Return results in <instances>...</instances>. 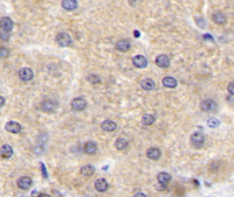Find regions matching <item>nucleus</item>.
<instances>
[{"mask_svg":"<svg viewBox=\"0 0 234 197\" xmlns=\"http://www.w3.org/2000/svg\"><path fill=\"white\" fill-rule=\"evenodd\" d=\"M156 64L159 68H167L170 65V58L166 55H159L156 58Z\"/></svg>","mask_w":234,"mask_h":197,"instance_id":"4468645a","label":"nucleus"},{"mask_svg":"<svg viewBox=\"0 0 234 197\" xmlns=\"http://www.w3.org/2000/svg\"><path fill=\"white\" fill-rule=\"evenodd\" d=\"M135 196H146L145 194H142V192H138V194H136Z\"/></svg>","mask_w":234,"mask_h":197,"instance_id":"f704fd0d","label":"nucleus"},{"mask_svg":"<svg viewBox=\"0 0 234 197\" xmlns=\"http://www.w3.org/2000/svg\"><path fill=\"white\" fill-rule=\"evenodd\" d=\"M5 128H6V131H8L10 133L17 134L21 131V125L15 122H8L5 125Z\"/></svg>","mask_w":234,"mask_h":197,"instance_id":"9d476101","label":"nucleus"},{"mask_svg":"<svg viewBox=\"0 0 234 197\" xmlns=\"http://www.w3.org/2000/svg\"><path fill=\"white\" fill-rule=\"evenodd\" d=\"M207 125H208L211 128H216L220 125V122H219L216 118H211V119H208V122H207Z\"/></svg>","mask_w":234,"mask_h":197,"instance_id":"a878e982","label":"nucleus"},{"mask_svg":"<svg viewBox=\"0 0 234 197\" xmlns=\"http://www.w3.org/2000/svg\"><path fill=\"white\" fill-rule=\"evenodd\" d=\"M87 79H88L89 82H90L91 84H96V83H99V82L101 81V79H99V76H97V75H94V74H93V75H89V76H88Z\"/></svg>","mask_w":234,"mask_h":197,"instance_id":"bb28decb","label":"nucleus"},{"mask_svg":"<svg viewBox=\"0 0 234 197\" xmlns=\"http://www.w3.org/2000/svg\"><path fill=\"white\" fill-rule=\"evenodd\" d=\"M61 6L66 11H74L77 8V1L76 0H62Z\"/></svg>","mask_w":234,"mask_h":197,"instance_id":"2eb2a0df","label":"nucleus"},{"mask_svg":"<svg viewBox=\"0 0 234 197\" xmlns=\"http://www.w3.org/2000/svg\"><path fill=\"white\" fill-rule=\"evenodd\" d=\"M134 35H135V36H139V32H136V30H135Z\"/></svg>","mask_w":234,"mask_h":197,"instance_id":"c9c22d12","label":"nucleus"},{"mask_svg":"<svg viewBox=\"0 0 234 197\" xmlns=\"http://www.w3.org/2000/svg\"><path fill=\"white\" fill-rule=\"evenodd\" d=\"M32 183H33V181H32V179L28 177V176H22V177H20L17 182L18 187H19L20 189H22V190L29 189V188L32 187Z\"/></svg>","mask_w":234,"mask_h":197,"instance_id":"39448f33","label":"nucleus"},{"mask_svg":"<svg viewBox=\"0 0 234 197\" xmlns=\"http://www.w3.org/2000/svg\"><path fill=\"white\" fill-rule=\"evenodd\" d=\"M155 122V117L152 114H144L142 117V124L145 126H150Z\"/></svg>","mask_w":234,"mask_h":197,"instance_id":"b1692460","label":"nucleus"},{"mask_svg":"<svg viewBox=\"0 0 234 197\" xmlns=\"http://www.w3.org/2000/svg\"><path fill=\"white\" fill-rule=\"evenodd\" d=\"M55 109H56V103L53 100H43L41 104V110L43 112H47V113L54 112Z\"/></svg>","mask_w":234,"mask_h":197,"instance_id":"0eeeda50","label":"nucleus"},{"mask_svg":"<svg viewBox=\"0 0 234 197\" xmlns=\"http://www.w3.org/2000/svg\"><path fill=\"white\" fill-rule=\"evenodd\" d=\"M162 83H163L164 87H169V89H173V87H176L177 84H178V83H177V79H175L173 77H164Z\"/></svg>","mask_w":234,"mask_h":197,"instance_id":"aec40b11","label":"nucleus"},{"mask_svg":"<svg viewBox=\"0 0 234 197\" xmlns=\"http://www.w3.org/2000/svg\"><path fill=\"white\" fill-rule=\"evenodd\" d=\"M0 100H1V104H0V105H1V106H4V103H5V99H4V97H1V98H0Z\"/></svg>","mask_w":234,"mask_h":197,"instance_id":"72a5a7b5","label":"nucleus"},{"mask_svg":"<svg viewBox=\"0 0 234 197\" xmlns=\"http://www.w3.org/2000/svg\"><path fill=\"white\" fill-rule=\"evenodd\" d=\"M83 149H84V153L88 154V155H94L97 152V145L93 141H88V142L84 144Z\"/></svg>","mask_w":234,"mask_h":197,"instance_id":"f8f14e48","label":"nucleus"},{"mask_svg":"<svg viewBox=\"0 0 234 197\" xmlns=\"http://www.w3.org/2000/svg\"><path fill=\"white\" fill-rule=\"evenodd\" d=\"M160 155H162V153H160V151H159L158 148H156V147L149 148V149L146 151V156L149 157L150 160H152V161H157V160H159Z\"/></svg>","mask_w":234,"mask_h":197,"instance_id":"1a4fd4ad","label":"nucleus"},{"mask_svg":"<svg viewBox=\"0 0 234 197\" xmlns=\"http://www.w3.org/2000/svg\"><path fill=\"white\" fill-rule=\"evenodd\" d=\"M132 63H134L136 68H145L146 65H147V61H146V58L143 55H136L132 58Z\"/></svg>","mask_w":234,"mask_h":197,"instance_id":"6e6552de","label":"nucleus"},{"mask_svg":"<svg viewBox=\"0 0 234 197\" xmlns=\"http://www.w3.org/2000/svg\"><path fill=\"white\" fill-rule=\"evenodd\" d=\"M156 189H157V190H160V191H163V190L166 189V184L158 182V184H156Z\"/></svg>","mask_w":234,"mask_h":197,"instance_id":"c85d7f7f","label":"nucleus"},{"mask_svg":"<svg viewBox=\"0 0 234 197\" xmlns=\"http://www.w3.org/2000/svg\"><path fill=\"white\" fill-rule=\"evenodd\" d=\"M129 146V142L127 139H124V138H118V139L115 141V147H116L118 151H124V149H127Z\"/></svg>","mask_w":234,"mask_h":197,"instance_id":"412c9836","label":"nucleus"},{"mask_svg":"<svg viewBox=\"0 0 234 197\" xmlns=\"http://www.w3.org/2000/svg\"><path fill=\"white\" fill-rule=\"evenodd\" d=\"M204 37L206 39V40H211V41H213V39H212V36H210V35H204Z\"/></svg>","mask_w":234,"mask_h":197,"instance_id":"2f4dec72","label":"nucleus"},{"mask_svg":"<svg viewBox=\"0 0 234 197\" xmlns=\"http://www.w3.org/2000/svg\"><path fill=\"white\" fill-rule=\"evenodd\" d=\"M94 172H95V168L93 166H84L81 168V174L83 176H91L94 174Z\"/></svg>","mask_w":234,"mask_h":197,"instance_id":"393cba45","label":"nucleus"},{"mask_svg":"<svg viewBox=\"0 0 234 197\" xmlns=\"http://www.w3.org/2000/svg\"><path fill=\"white\" fill-rule=\"evenodd\" d=\"M5 32H6V30L1 29V40H2V41H7V39H8V37H7V34H6Z\"/></svg>","mask_w":234,"mask_h":197,"instance_id":"7c9ffc66","label":"nucleus"},{"mask_svg":"<svg viewBox=\"0 0 234 197\" xmlns=\"http://www.w3.org/2000/svg\"><path fill=\"white\" fill-rule=\"evenodd\" d=\"M157 180H158V182H160V183L167 184L170 181H171V175L167 174V173L162 172V173H159V174L157 175Z\"/></svg>","mask_w":234,"mask_h":197,"instance_id":"5701e85b","label":"nucleus"},{"mask_svg":"<svg viewBox=\"0 0 234 197\" xmlns=\"http://www.w3.org/2000/svg\"><path fill=\"white\" fill-rule=\"evenodd\" d=\"M200 109L204 112H212L216 110V103L213 99H204L200 103Z\"/></svg>","mask_w":234,"mask_h":197,"instance_id":"7ed1b4c3","label":"nucleus"},{"mask_svg":"<svg viewBox=\"0 0 234 197\" xmlns=\"http://www.w3.org/2000/svg\"><path fill=\"white\" fill-rule=\"evenodd\" d=\"M212 20L216 23V25H225L227 22V17L222 13V12H216L212 15Z\"/></svg>","mask_w":234,"mask_h":197,"instance_id":"9b49d317","label":"nucleus"},{"mask_svg":"<svg viewBox=\"0 0 234 197\" xmlns=\"http://www.w3.org/2000/svg\"><path fill=\"white\" fill-rule=\"evenodd\" d=\"M191 144H192L196 148H201L205 144V137L203 133L200 132H196L191 135Z\"/></svg>","mask_w":234,"mask_h":197,"instance_id":"f257e3e1","label":"nucleus"},{"mask_svg":"<svg viewBox=\"0 0 234 197\" xmlns=\"http://www.w3.org/2000/svg\"><path fill=\"white\" fill-rule=\"evenodd\" d=\"M140 87L146 91H151L156 87V83H155V81H152L151 78H145L140 82Z\"/></svg>","mask_w":234,"mask_h":197,"instance_id":"f3484780","label":"nucleus"},{"mask_svg":"<svg viewBox=\"0 0 234 197\" xmlns=\"http://www.w3.org/2000/svg\"><path fill=\"white\" fill-rule=\"evenodd\" d=\"M116 48H117V50L125 52L131 48V43H130V41L128 40H119L116 43Z\"/></svg>","mask_w":234,"mask_h":197,"instance_id":"dca6fc26","label":"nucleus"},{"mask_svg":"<svg viewBox=\"0 0 234 197\" xmlns=\"http://www.w3.org/2000/svg\"><path fill=\"white\" fill-rule=\"evenodd\" d=\"M0 25H1V29H4L6 32H11V29L13 28V21L10 17H2Z\"/></svg>","mask_w":234,"mask_h":197,"instance_id":"6ab92c4d","label":"nucleus"},{"mask_svg":"<svg viewBox=\"0 0 234 197\" xmlns=\"http://www.w3.org/2000/svg\"><path fill=\"white\" fill-rule=\"evenodd\" d=\"M101 127H102V129L105 131V132H112V131L116 129L117 125L112 122V120H104V122H102Z\"/></svg>","mask_w":234,"mask_h":197,"instance_id":"a211bd4d","label":"nucleus"},{"mask_svg":"<svg viewBox=\"0 0 234 197\" xmlns=\"http://www.w3.org/2000/svg\"><path fill=\"white\" fill-rule=\"evenodd\" d=\"M227 90H228V93H229L231 96H234V82H232V83L228 84Z\"/></svg>","mask_w":234,"mask_h":197,"instance_id":"cd10ccee","label":"nucleus"},{"mask_svg":"<svg viewBox=\"0 0 234 197\" xmlns=\"http://www.w3.org/2000/svg\"><path fill=\"white\" fill-rule=\"evenodd\" d=\"M13 155V149L10 145H4L1 147V156L2 159H10Z\"/></svg>","mask_w":234,"mask_h":197,"instance_id":"4be33fe9","label":"nucleus"},{"mask_svg":"<svg viewBox=\"0 0 234 197\" xmlns=\"http://www.w3.org/2000/svg\"><path fill=\"white\" fill-rule=\"evenodd\" d=\"M1 57H7V55H8V50L7 49H5L4 47H1Z\"/></svg>","mask_w":234,"mask_h":197,"instance_id":"c756f323","label":"nucleus"},{"mask_svg":"<svg viewBox=\"0 0 234 197\" xmlns=\"http://www.w3.org/2000/svg\"><path fill=\"white\" fill-rule=\"evenodd\" d=\"M34 74H33V70L29 69V68H22L19 71V78L23 82H29L33 79Z\"/></svg>","mask_w":234,"mask_h":197,"instance_id":"20e7f679","label":"nucleus"},{"mask_svg":"<svg viewBox=\"0 0 234 197\" xmlns=\"http://www.w3.org/2000/svg\"><path fill=\"white\" fill-rule=\"evenodd\" d=\"M86 106H87V102L83 98L77 97V98H74L71 100V107L76 111H83L86 109Z\"/></svg>","mask_w":234,"mask_h":197,"instance_id":"423d86ee","label":"nucleus"},{"mask_svg":"<svg viewBox=\"0 0 234 197\" xmlns=\"http://www.w3.org/2000/svg\"><path fill=\"white\" fill-rule=\"evenodd\" d=\"M108 182L104 180V179H99V180L95 181V189L99 192H104L107 191V189H108Z\"/></svg>","mask_w":234,"mask_h":197,"instance_id":"ddd939ff","label":"nucleus"},{"mask_svg":"<svg viewBox=\"0 0 234 197\" xmlns=\"http://www.w3.org/2000/svg\"><path fill=\"white\" fill-rule=\"evenodd\" d=\"M129 2H130V5H131V6L136 5V0H129Z\"/></svg>","mask_w":234,"mask_h":197,"instance_id":"473e14b6","label":"nucleus"},{"mask_svg":"<svg viewBox=\"0 0 234 197\" xmlns=\"http://www.w3.org/2000/svg\"><path fill=\"white\" fill-rule=\"evenodd\" d=\"M56 42L61 47H69L71 44V37L67 33H60L56 36Z\"/></svg>","mask_w":234,"mask_h":197,"instance_id":"f03ea898","label":"nucleus"}]
</instances>
